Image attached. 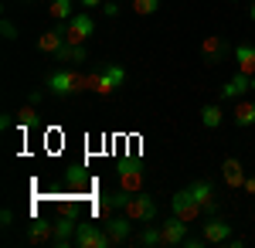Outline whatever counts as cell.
Returning <instances> with one entry per match:
<instances>
[{
  "instance_id": "obj_1",
  "label": "cell",
  "mask_w": 255,
  "mask_h": 248,
  "mask_svg": "<svg viewBox=\"0 0 255 248\" xmlns=\"http://www.w3.org/2000/svg\"><path fill=\"white\" fill-rule=\"evenodd\" d=\"M126 85V68L123 65H102L96 75H89V89L96 96H116Z\"/></svg>"
},
{
  "instance_id": "obj_2",
  "label": "cell",
  "mask_w": 255,
  "mask_h": 248,
  "mask_svg": "<svg viewBox=\"0 0 255 248\" xmlns=\"http://www.w3.org/2000/svg\"><path fill=\"white\" fill-rule=\"evenodd\" d=\"M44 85H48L55 96H75V92H82V89H89V75H79L72 65H65V68H58V72H51Z\"/></svg>"
},
{
  "instance_id": "obj_3",
  "label": "cell",
  "mask_w": 255,
  "mask_h": 248,
  "mask_svg": "<svg viewBox=\"0 0 255 248\" xmlns=\"http://www.w3.org/2000/svg\"><path fill=\"white\" fill-rule=\"evenodd\" d=\"M119 187L129 194L143 191V163H139V156H123L119 160Z\"/></svg>"
},
{
  "instance_id": "obj_4",
  "label": "cell",
  "mask_w": 255,
  "mask_h": 248,
  "mask_svg": "<svg viewBox=\"0 0 255 248\" xmlns=\"http://www.w3.org/2000/svg\"><path fill=\"white\" fill-rule=\"evenodd\" d=\"M170 211H174L177 218H184L187 225L194 221L197 214H204V211H201V204H197V197H194V191H191V184H187L184 191H177L174 197H170Z\"/></svg>"
},
{
  "instance_id": "obj_5",
  "label": "cell",
  "mask_w": 255,
  "mask_h": 248,
  "mask_svg": "<svg viewBox=\"0 0 255 248\" xmlns=\"http://www.w3.org/2000/svg\"><path fill=\"white\" fill-rule=\"evenodd\" d=\"M123 214H129L133 221H143V225H150V221L157 218V201H153L150 194L139 191V194H133V197H129V204L123 208Z\"/></svg>"
},
{
  "instance_id": "obj_6",
  "label": "cell",
  "mask_w": 255,
  "mask_h": 248,
  "mask_svg": "<svg viewBox=\"0 0 255 248\" xmlns=\"http://www.w3.org/2000/svg\"><path fill=\"white\" fill-rule=\"evenodd\" d=\"M75 245H79V248H106V245H113V238H109V231H106V228L82 225V228L75 231Z\"/></svg>"
},
{
  "instance_id": "obj_7",
  "label": "cell",
  "mask_w": 255,
  "mask_h": 248,
  "mask_svg": "<svg viewBox=\"0 0 255 248\" xmlns=\"http://www.w3.org/2000/svg\"><path fill=\"white\" fill-rule=\"evenodd\" d=\"M92 34H96V20L89 17V14H75V17L68 20V41L72 44H85Z\"/></svg>"
},
{
  "instance_id": "obj_8",
  "label": "cell",
  "mask_w": 255,
  "mask_h": 248,
  "mask_svg": "<svg viewBox=\"0 0 255 248\" xmlns=\"http://www.w3.org/2000/svg\"><path fill=\"white\" fill-rule=\"evenodd\" d=\"M204 242L208 245H225L228 238H232V225L225 221V218H208V225H204Z\"/></svg>"
},
{
  "instance_id": "obj_9",
  "label": "cell",
  "mask_w": 255,
  "mask_h": 248,
  "mask_svg": "<svg viewBox=\"0 0 255 248\" xmlns=\"http://www.w3.org/2000/svg\"><path fill=\"white\" fill-rule=\"evenodd\" d=\"M51 228H55V245L65 248V245H72L75 242V231H79V225H75V218H68V214H61L58 221H51Z\"/></svg>"
},
{
  "instance_id": "obj_10",
  "label": "cell",
  "mask_w": 255,
  "mask_h": 248,
  "mask_svg": "<svg viewBox=\"0 0 255 248\" xmlns=\"http://www.w3.org/2000/svg\"><path fill=\"white\" fill-rule=\"evenodd\" d=\"M191 191H194V197H197V204H201V211H204L208 218H215V211H218L215 187H211L208 180H194V184H191Z\"/></svg>"
},
{
  "instance_id": "obj_11",
  "label": "cell",
  "mask_w": 255,
  "mask_h": 248,
  "mask_svg": "<svg viewBox=\"0 0 255 248\" xmlns=\"http://www.w3.org/2000/svg\"><path fill=\"white\" fill-rule=\"evenodd\" d=\"M160 231H163V245H180L184 238H187V221L184 218H167L163 225H160Z\"/></svg>"
},
{
  "instance_id": "obj_12",
  "label": "cell",
  "mask_w": 255,
  "mask_h": 248,
  "mask_svg": "<svg viewBox=\"0 0 255 248\" xmlns=\"http://www.w3.org/2000/svg\"><path fill=\"white\" fill-rule=\"evenodd\" d=\"M245 92H252V75H245V72H235L221 85V99H238V96H245Z\"/></svg>"
},
{
  "instance_id": "obj_13",
  "label": "cell",
  "mask_w": 255,
  "mask_h": 248,
  "mask_svg": "<svg viewBox=\"0 0 255 248\" xmlns=\"http://www.w3.org/2000/svg\"><path fill=\"white\" fill-rule=\"evenodd\" d=\"M85 58H89L85 44H72V41H65L58 51H55V61L58 65H85Z\"/></svg>"
},
{
  "instance_id": "obj_14",
  "label": "cell",
  "mask_w": 255,
  "mask_h": 248,
  "mask_svg": "<svg viewBox=\"0 0 255 248\" xmlns=\"http://www.w3.org/2000/svg\"><path fill=\"white\" fill-rule=\"evenodd\" d=\"M102 228L109 231V238H113V242H126V238H129V231H133V218H129V214H119V218L102 221Z\"/></svg>"
},
{
  "instance_id": "obj_15",
  "label": "cell",
  "mask_w": 255,
  "mask_h": 248,
  "mask_svg": "<svg viewBox=\"0 0 255 248\" xmlns=\"http://www.w3.org/2000/svg\"><path fill=\"white\" fill-rule=\"evenodd\" d=\"M221 177H225L228 187H242V184H245V167H242V160H238V156H225Z\"/></svg>"
},
{
  "instance_id": "obj_16",
  "label": "cell",
  "mask_w": 255,
  "mask_h": 248,
  "mask_svg": "<svg viewBox=\"0 0 255 248\" xmlns=\"http://www.w3.org/2000/svg\"><path fill=\"white\" fill-rule=\"evenodd\" d=\"M68 41V27H55V31H44L38 38V51H44V55H55L61 44Z\"/></svg>"
},
{
  "instance_id": "obj_17",
  "label": "cell",
  "mask_w": 255,
  "mask_h": 248,
  "mask_svg": "<svg viewBox=\"0 0 255 248\" xmlns=\"http://www.w3.org/2000/svg\"><path fill=\"white\" fill-rule=\"evenodd\" d=\"M225 51H228V48H225V41H221V38H215V34H211V38H204V41H201V55L208 58L211 65H218V61L225 58Z\"/></svg>"
},
{
  "instance_id": "obj_18",
  "label": "cell",
  "mask_w": 255,
  "mask_h": 248,
  "mask_svg": "<svg viewBox=\"0 0 255 248\" xmlns=\"http://www.w3.org/2000/svg\"><path fill=\"white\" fill-rule=\"evenodd\" d=\"M235 61H238V72L255 75V44H238L235 48Z\"/></svg>"
},
{
  "instance_id": "obj_19",
  "label": "cell",
  "mask_w": 255,
  "mask_h": 248,
  "mask_svg": "<svg viewBox=\"0 0 255 248\" xmlns=\"http://www.w3.org/2000/svg\"><path fill=\"white\" fill-rule=\"evenodd\" d=\"M14 119H17V129H34L41 123L38 109H34V102H27V106H20L17 113H14Z\"/></svg>"
},
{
  "instance_id": "obj_20",
  "label": "cell",
  "mask_w": 255,
  "mask_h": 248,
  "mask_svg": "<svg viewBox=\"0 0 255 248\" xmlns=\"http://www.w3.org/2000/svg\"><path fill=\"white\" fill-rule=\"evenodd\" d=\"M235 123L238 126H255V102L252 99H238L235 102Z\"/></svg>"
},
{
  "instance_id": "obj_21",
  "label": "cell",
  "mask_w": 255,
  "mask_h": 248,
  "mask_svg": "<svg viewBox=\"0 0 255 248\" xmlns=\"http://www.w3.org/2000/svg\"><path fill=\"white\" fill-rule=\"evenodd\" d=\"M221 119H225V113H221V106H218V102L201 106V123H204L208 129H218V126H221Z\"/></svg>"
},
{
  "instance_id": "obj_22",
  "label": "cell",
  "mask_w": 255,
  "mask_h": 248,
  "mask_svg": "<svg viewBox=\"0 0 255 248\" xmlns=\"http://www.w3.org/2000/svg\"><path fill=\"white\" fill-rule=\"evenodd\" d=\"M55 238V228H51V221L48 225H31V231H27V242H34V245H41V242H51Z\"/></svg>"
},
{
  "instance_id": "obj_23",
  "label": "cell",
  "mask_w": 255,
  "mask_h": 248,
  "mask_svg": "<svg viewBox=\"0 0 255 248\" xmlns=\"http://www.w3.org/2000/svg\"><path fill=\"white\" fill-rule=\"evenodd\" d=\"M136 242L139 245H146V248H153V245H163V231L153 228V225H146V228L136 235Z\"/></svg>"
},
{
  "instance_id": "obj_24",
  "label": "cell",
  "mask_w": 255,
  "mask_h": 248,
  "mask_svg": "<svg viewBox=\"0 0 255 248\" xmlns=\"http://www.w3.org/2000/svg\"><path fill=\"white\" fill-rule=\"evenodd\" d=\"M48 14L55 20H68L72 17V0H51L48 3Z\"/></svg>"
},
{
  "instance_id": "obj_25",
  "label": "cell",
  "mask_w": 255,
  "mask_h": 248,
  "mask_svg": "<svg viewBox=\"0 0 255 248\" xmlns=\"http://www.w3.org/2000/svg\"><path fill=\"white\" fill-rule=\"evenodd\" d=\"M133 3V14H139V17H150V14H157L160 0H129Z\"/></svg>"
},
{
  "instance_id": "obj_26",
  "label": "cell",
  "mask_w": 255,
  "mask_h": 248,
  "mask_svg": "<svg viewBox=\"0 0 255 248\" xmlns=\"http://www.w3.org/2000/svg\"><path fill=\"white\" fill-rule=\"evenodd\" d=\"M102 14L106 17H119V0H106L102 3Z\"/></svg>"
},
{
  "instance_id": "obj_27",
  "label": "cell",
  "mask_w": 255,
  "mask_h": 248,
  "mask_svg": "<svg viewBox=\"0 0 255 248\" xmlns=\"http://www.w3.org/2000/svg\"><path fill=\"white\" fill-rule=\"evenodd\" d=\"M58 211H61V214H68V218H75V214H79V204L65 201V204H58Z\"/></svg>"
},
{
  "instance_id": "obj_28",
  "label": "cell",
  "mask_w": 255,
  "mask_h": 248,
  "mask_svg": "<svg viewBox=\"0 0 255 248\" xmlns=\"http://www.w3.org/2000/svg\"><path fill=\"white\" fill-rule=\"evenodd\" d=\"M0 31H3V38H17V27H14L10 20H3V27H0Z\"/></svg>"
},
{
  "instance_id": "obj_29",
  "label": "cell",
  "mask_w": 255,
  "mask_h": 248,
  "mask_svg": "<svg viewBox=\"0 0 255 248\" xmlns=\"http://www.w3.org/2000/svg\"><path fill=\"white\" fill-rule=\"evenodd\" d=\"M0 225L10 228V225H14V211H3V214H0Z\"/></svg>"
},
{
  "instance_id": "obj_30",
  "label": "cell",
  "mask_w": 255,
  "mask_h": 248,
  "mask_svg": "<svg viewBox=\"0 0 255 248\" xmlns=\"http://www.w3.org/2000/svg\"><path fill=\"white\" fill-rule=\"evenodd\" d=\"M242 187H245L249 194H255V177H245V184H242Z\"/></svg>"
},
{
  "instance_id": "obj_31",
  "label": "cell",
  "mask_w": 255,
  "mask_h": 248,
  "mask_svg": "<svg viewBox=\"0 0 255 248\" xmlns=\"http://www.w3.org/2000/svg\"><path fill=\"white\" fill-rule=\"evenodd\" d=\"M99 3H102V0H82V7H85V10H96Z\"/></svg>"
},
{
  "instance_id": "obj_32",
  "label": "cell",
  "mask_w": 255,
  "mask_h": 248,
  "mask_svg": "<svg viewBox=\"0 0 255 248\" xmlns=\"http://www.w3.org/2000/svg\"><path fill=\"white\" fill-rule=\"evenodd\" d=\"M249 17H252V20H255V0H252V7H249Z\"/></svg>"
},
{
  "instance_id": "obj_33",
  "label": "cell",
  "mask_w": 255,
  "mask_h": 248,
  "mask_svg": "<svg viewBox=\"0 0 255 248\" xmlns=\"http://www.w3.org/2000/svg\"><path fill=\"white\" fill-rule=\"evenodd\" d=\"M252 92H255V75H252Z\"/></svg>"
},
{
  "instance_id": "obj_34",
  "label": "cell",
  "mask_w": 255,
  "mask_h": 248,
  "mask_svg": "<svg viewBox=\"0 0 255 248\" xmlns=\"http://www.w3.org/2000/svg\"><path fill=\"white\" fill-rule=\"evenodd\" d=\"M228 3H242V0H228Z\"/></svg>"
}]
</instances>
